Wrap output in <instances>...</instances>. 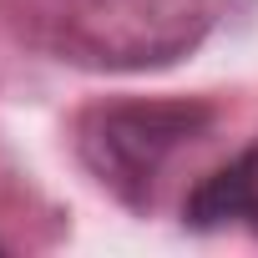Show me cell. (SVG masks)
<instances>
[{
  "label": "cell",
  "instance_id": "obj_1",
  "mask_svg": "<svg viewBox=\"0 0 258 258\" xmlns=\"http://www.w3.org/2000/svg\"><path fill=\"white\" fill-rule=\"evenodd\" d=\"M208 126L213 106L203 101H111L81 116L76 152L106 192H116L126 208H147L172 157Z\"/></svg>",
  "mask_w": 258,
  "mask_h": 258
},
{
  "label": "cell",
  "instance_id": "obj_2",
  "mask_svg": "<svg viewBox=\"0 0 258 258\" xmlns=\"http://www.w3.org/2000/svg\"><path fill=\"white\" fill-rule=\"evenodd\" d=\"M182 223L198 228V233H213V228H248V233H258V142L243 147L233 162H223L218 172H208L187 192Z\"/></svg>",
  "mask_w": 258,
  "mask_h": 258
},
{
  "label": "cell",
  "instance_id": "obj_3",
  "mask_svg": "<svg viewBox=\"0 0 258 258\" xmlns=\"http://www.w3.org/2000/svg\"><path fill=\"white\" fill-rule=\"evenodd\" d=\"M0 248H6V243H0Z\"/></svg>",
  "mask_w": 258,
  "mask_h": 258
}]
</instances>
